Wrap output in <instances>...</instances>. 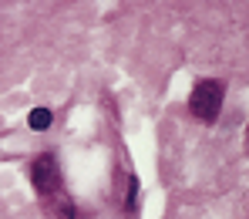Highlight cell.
<instances>
[{"label":"cell","instance_id":"6da1fadb","mask_svg":"<svg viewBox=\"0 0 249 219\" xmlns=\"http://www.w3.org/2000/svg\"><path fill=\"white\" fill-rule=\"evenodd\" d=\"M222 94H226V85L209 78V81H199L189 94V111L199 118V122H215L219 118V108H222Z\"/></svg>","mask_w":249,"mask_h":219},{"label":"cell","instance_id":"7a4b0ae2","mask_svg":"<svg viewBox=\"0 0 249 219\" xmlns=\"http://www.w3.org/2000/svg\"><path fill=\"white\" fill-rule=\"evenodd\" d=\"M31 182L41 196H57L61 192V169L54 155H37L31 165Z\"/></svg>","mask_w":249,"mask_h":219},{"label":"cell","instance_id":"3957f363","mask_svg":"<svg viewBox=\"0 0 249 219\" xmlns=\"http://www.w3.org/2000/svg\"><path fill=\"white\" fill-rule=\"evenodd\" d=\"M51 118H54V115H51L47 108H34L31 118H27V125H31L34 131H44V128H51Z\"/></svg>","mask_w":249,"mask_h":219},{"label":"cell","instance_id":"277c9868","mask_svg":"<svg viewBox=\"0 0 249 219\" xmlns=\"http://www.w3.org/2000/svg\"><path fill=\"white\" fill-rule=\"evenodd\" d=\"M51 199H54V216L57 219H74V206H71L68 199H61V192L51 196Z\"/></svg>","mask_w":249,"mask_h":219}]
</instances>
